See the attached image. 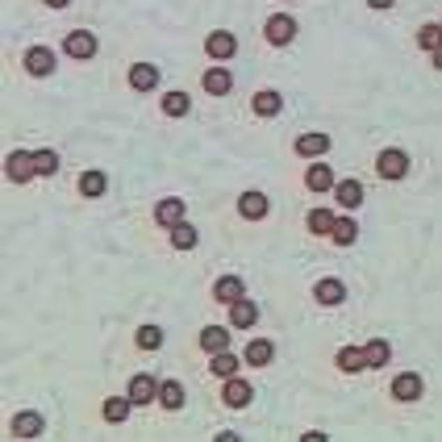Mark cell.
<instances>
[{
	"label": "cell",
	"instance_id": "6da1fadb",
	"mask_svg": "<svg viewBox=\"0 0 442 442\" xmlns=\"http://www.w3.org/2000/svg\"><path fill=\"white\" fill-rule=\"evenodd\" d=\"M4 175H8L13 184H25L29 175H38V159L25 155V150H13V155L4 159Z\"/></svg>",
	"mask_w": 442,
	"mask_h": 442
},
{
	"label": "cell",
	"instance_id": "7a4b0ae2",
	"mask_svg": "<svg viewBox=\"0 0 442 442\" xmlns=\"http://www.w3.org/2000/svg\"><path fill=\"white\" fill-rule=\"evenodd\" d=\"M263 33H267V42L288 46V42H292V33H297V21H292L288 13H276V17L267 21V29H263Z\"/></svg>",
	"mask_w": 442,
	"mask_h": 442
},
{
	"label": "cell",
	"instance_id": "3957f363",
	"mask_svg": "<svg viewBox=\"0 0 442 442\" xmlns=\"http://www.w3.org/2000/svg\"><path fill=\"white\" fill-rule=\"evenodd\" d=\"M376 171H380L384 180H401V175L409 171V155H405V150H384L380 163H376Z\"/></svg>",
	"mask_w": 442,
	"mask_h": 442
},
{
	"label": "cell",
	"instance_id": "277c9868",
	"mask_svg": "<svg viewBox=\"0 0 442 442\" xmlns=\"http://www.w3.org/2000/svg\"><path fill=\"white\" fill-rule=\"evenodd\" d=\"M63 50H67L71 58H92V54H96V38H92V33H84V29H75V33H67Z\"/></svg>",
	"mask_w": 442,
	"mask_h": 442
},
{
	"label": "cell",
	"instance_id": "5b68a950",
	"mask_svg": "<svg viewBox=\"0 0 442 442\" xmlns=\"http://www.w3.org/2000/svg\"><path fill=\"white\" fill-rule=\"evenodd\" d=\"M205 50H209V58H230V54L238 50V38H234V33H226V29H217V33H209Z\"/></svg>",
	"mask_w": 442,
	"mask_h": 442
},
{
	"label": "cell",
	"instance_id": "8992f818",
	"mask_svg": "<svg viewBox=\"0 0 442 442\" xmlns=\"http://www.w3.org/2000/svg\"><path fill=\"white\" fill-rule=\"evenodd\" d=\"M25 71H29V75H50V71H54V50L33 46V50L25 54Z\"/></svg>",
	"mask_w": 442,
	"mask_h": 442
},
{
	"label": "cell",
	"instance_id": "52a82bcc",
	"mask_svg": "<svg viewBox=\"0 0 442 442\" xmlns=\"http://www.w3.org/2000/svg\"><path fill=\"white\" fill-rule=\"evenodd\" d=\"M251 397H255V393H251V384H246V380H234V376L226 380V405H230V409H246V405H251Z\"/></svg>",
	"mask_w": 442,
	"mask_h": 442
},
{
	"label": "cell",
	"instance_id": "ba28073f",
	"mask_svg": "<svg viewBox=\"0 0 442 442\" xmlns=\"http://www.w3.org/2000/svg\"><path fill=\"white\" fill-rule=\"evenodd\" d=\"M238 213H242L246 221H259V217H267V196H263V192H246V196L238 200Z\"/></svg>",
	"mask_w": 442,
	"mask_h": 442
},
{
	"label": "cell",
	"instance_id": "9c48e42d",
	"mask_svg": "<svg viewBox=\"0 0 442 442\" xmlns=\"http://www.w3.org/2000/svg\"><path fill=\"white\" fill-rule=\"evenodd\" d=\"M393 397H397V401H418V397H422V380H418L413 372L397 376V380H393Z\"/></svg>",
	"mask_w": 442,
	"mask_h": 442
},
{
	"label": "cell",
	"instance_id": "30bf717a",
	"mask_svg": "<svg viewBox=\"0 0 442 442\" xmlns=\"http://www.w3.org/2000/svg\"><path fill=\"white\" fill-rule=\"evenodd\" d=\"M159 397V384L150 380V376H134L129 380V401L134 405H146V401H155Z\"/></svg>",
	"mask_w": 442,
	"mask_h": 442
},
{
	"label": "cell",
	"instance_id": "8fae6325",
	"mask_svg": "<svg viewBox=\"0 0 442 442\" xmlns=\"http://www.w3.org/2000/svg\"><path fill=\"white\" fill-rule=\"evenodd\" d=\"M230 84H234V79H230L226 67H209V71H205V92H209V96H226Z\"/></svg>",
	"mask_w": 442,
	"mask_h": 442
},
{
	"label": "cell",
	"instance_id": "7c38bea8",
	"mask_svg": "<svg viewBox=\"0 0 442 442\" xmlns=\"http://www.w3.org/2000/svg\"><path fill=\"white\" fill-rule=\"evenodd\" d=\"M213 297H217L221 305L242 301V280H238V276H221V280H217V288H213Z\"/></svg>",
	"mask_w": 442,
	"mask_h": 442
},
{
	"label": "cell",
	"instance_id": "4fadbf2b",
	"mask_svg": "<svg viewBox=\"0 0 442 442\" xmlns=\"http://www.w3.org/2000/svg\"><path fill=\"white\" fill-rule=\"evenodd\" d=\"M313 297H317V305H342L347 288H342V280H322V284L313 288Z\"/></svg>",
	"mask_w": 442,
	"mask_h": 442
},
{
	"label": "cell",
	"instance_id": "5bb4252c",
	"mask_svg": "<svg viewBox=\"0 0 442 442\" xmlns=\"http://www.w3.org/2000/svg\"><path fill=\"white\" fill-rule=\"evenodd\" d=\"M255 317H259V309H255L251 301H234V305H230V326H234V330L255 326Z\"/></svg>",
	"mask_w": 442,
	"mask_h": 442
},
{
	"label": "cell",
	"instance_id": "9a60e30c",
	"mask_svg": "<svg viewBox=\"0 0 442 442\" xmlns=\"http://www.w3.org/2000/svg\"><path fill=\"white\" fill-rule=\"evenodd\" d=\"M200 347H205L209 355H221V351L230 347V330H226V326H209V330L200 334Z\"/></svg>",
	"mask_w": 442,
	"mask_h": 442
},
{
	"label": "cell",
	"instance_id": "2e32d148",
	"mask_svg": "<svg viewBox=\"0 0 442 442\" xmlns=\"http://www.w3.org/2000/svg\"><path fill=\"white\" fill-rule=\"evenodd\" d=\"M42 434V418L38 413H17L13 418V439H38Z\"/></svg>",
	"mask_w": 442,
	"mask_h": 442
},
{
	"label": "cell",
	"instance_id": "e0dca14e",
	"mask_svg": "<svg viewBox=\"0 0 442 442\" xmlns=\"http://www.w3.org/2000/svg\"><path fill=\"white\" fill-rule=\"evenodd\" d=\"M129 84H134L138 92H150V88L159 84V67H150V63H138V67L129 71Z\"/></svg>",
	"mask_w": 442,
	"mask_h": 442
},
{
	"label": "cell",
	"instance_id": "ac0fdd59",
	"mask_svg": "<svg viewBox=\"0 0 442 442\" xmlns=\"http://www.w3.org/2000/svg\"><path fill=\"white\" fill-rule=\"evenodd\" d=\"M284 109V100H280V92H271V88H263V92H255V113L259 117H276Z\"/></svg>",
	"mask_w": 442,
	"mask_h": 442
},
{
	"label": "cell",
	"instance_id": "d6986e66",
	"mask_svg": "<svg viewBox=\"0 0 442 442\" xmlns=\"http://www.w3.org/2000/svg\"><path fill=\"white\" fill-rule=\"evenodd\" d=\"M326 150H330V138L326 134H301L297 138V155H305V159L309 155H326Z\"/></svg>",
	"mask_w": 442,
	"mask_h": 442
},
{
	"label": "cell",
	"instance_id": "ffe728a7",
	"mask_svg": "<svg viewBox=\"0 0 442 442\" xmlns=\"http://www.w3.org/2000/svg\"><path fill=\"white\" fill-rule=\"evenodd\" d=\"M155 217H159V226H180L184 221V200H159V209H155Z\"/></svg>",
	"mask_w": 442,
	"mask_h": 442
},
{
	"label": "cell",
	"instance_id": "44dd1931",
	"mask_svg": "<svg viewBox=\"0 0 442 442\" xmlns=\"http://www.w3.org/2000/svg\"><path fill=\"white\" fill-rule=\"evenodd\" d=\"M159 405H163V409H184V384L163 380V384H159Z\"/></svg>",
	"mask_w": 442,
	"mask_h": 442
},
{
	"label": "cell",
	"instance_id": "7402d4cb",
	"mask_svg": "<svg viewBox=\"0 0 442 442\" xmlns=\"http://www.w3.org/2000/svg\"><path fill=\"white\" fill-rule=\"evenodd\" d=\"M276 359V347L267 342V338H255L251 347H246V363H255V368H263V363H271Z\"/></svg>",
	"mask_w": 442,
	"mask_h": 442
},
{
	"label": "cell",
	"instance_id": "603a6c76",
	"mask_svg": "<svg viewBox=\"0 0 442 442\" xmlns=\"http://www.w3.org/2000/svg\"><path fill=\"white\" fill-rule=\"evenodd\" d=\"M334 192H338V200H342V209H359V205H363V188H359L355 180H342V184H338Z\"/></svg>",
	"mask_w": 442,
	"mask_h": 442
},
{
	"label": "cell",
	"instance_id": "cb8c5ba5",
	"mask_svg": "<svg viewBox=\"0 0 442 442\" xmlns=\"http://www.w3.org/2000/svg\"><path fill=\"white\" fill-rule=\"evenodd\" d=\"M104 188H109L104 171H84V180H79V192L84 196H104Z\"/></svg>",
	"mask_w": 442,
	"mask_h": 442
},
{
	"label": "cell",
	"instance_id": "d4e9b609",
	"mask_svg": "<svg viewBox=\"0 0 442 442\" xmlns=\"http://www.w3.org/2000/svg\"><path fill=\"white\" fill-rule=\"evenodd\" d=\"M338 368L355 376V372H363V368H368V359H363V351H355V347H342V351H338Z\"/></svg>",
	"mask_w": 442,
	"mask_h": 442
},
{
	"label": "cell",
	"instance_id": "484cf974",
	"mask_svg": "<svg viewBox=\"0 0 442 442\" xmlns=\"http://www.w3.org/2000/svg\"><path fill=\"white\" fill-rule=\"evenodd\" d=\"M305 184H309L313 192H326V188H334V171H330V167H309Z\"/></svg>",
	"mask_w": 442,
	"mask_h": 442
},
{
	"label": "cell",
	"instance_id": "4316f807",
	"mask_svg": "<svg viewBox=\"0 0 442 442\" xmlns=\"http://www.w3.org/2000/svg\"><path fill=\"white\" fill-rule=\"evenodd\" d=\"M330 238H334V242H338V246H351V242H355V238H359V226H355V221H347V217H342V221H334V230H330Z\"/></svg>",
	"mask_w": 442,
	"mask_h": 442
},
{
	"label": "cell",
	"instance_id": "83f0119b",
	"mask_svg": "<svg viewBox=\"0 0 442 442\" xmlns=\"http://www.w3.org/2000/svg\"><path fill=\"white\" fill-rule=\"evenodd\" d=\"M363 359H368V368H384V363H388V342L372 338V342L363 347Z\"/></svg>",
	"mask_w": 442,
	"mask_h": 442
},
{
	"label": "cell",
	"instance_id": "f1b7e54d",
	"mask_svg": "<svg viewBox=\"0 0 442 442\" xmlns=\"http://www.w3.org/2000/svg\"><path fill=\"white\" fill-rule=\"evenodd\" d=\"M129 405H134L129 397H125V401H121V397H109V401H104V422H125V418H129Z\"/></svg>",
	"mask_w": 442,
	"mask_h": 442
},
{
	"label": "cell",
	"instance_id": "f546056e",
	"mask_svg": "<svg viewBox=\"0 0 442 442\" xmlns=\"http://www.w3.org/2000/svg\"><path fill=\"white\" fill-rule=\"evenodd\" d=\"M334 221H338V217H334L330 209H313V213H309V230H313V234H330Z\"/></svg>",
	"mask_w": 442,
	"mask_h": 442
},
{
	"label": "cell",
	"instance_id": "4dcf8cb0",
	"mask_svg": "<svg viewBox=\"0 0 442 442\" xmlns=\"http://www.w3.org/2000/svg\"><path fill=\"white\" fill-rule=\"evenodd\" d=\"M163 113H167V117H184V113H188V96H184V92H167V96H163Z\"/></svg>",
	"mask_w": 442,
	"mask_h": 442
},
{
	"label": "cell",
	"instance_id": "1f68e13d",
	"mask_svg": "<svg viewBox=\"0 0 442 442\" xmlns=\"http://www.w3.org/2000/svg\"><path fill=\"white\" fill-rule=\"evenodd\" d=\"M171 242H175L180 251H188V246H196V230H192L188 221H180V226H171Z\"/></svg>",
	"mask_w": 442,
	"mask_h": 442
},
{
	"label": "cell",
	"instance_id": "d6a6232c",
	"mask_svg": "<svg viewBox=\"0 0 442 442\" xmlns=\"http://www.w3.org/2000/svg\"><path fill=\"white\" fill-rule=\"evenodd\" d=\"M138 347H142V351L163 347V330H159V326H142V330H138Z\"/></svg>",
	"mask_w": 442,
	"mask_h": 442
},
{
	"label": "cell",
	"instance_id": "836d02e7",
	"mask_svg": "<svg viewBox=\"0 0 442 442\" xmlns=\"http://www.w3.org/2000/svg\"><path fill=\"white\" fill-rule=\"evenodd\" d=\"M418 42H422L426 50H439L442 46V25H422V29H418Z\"/></svg>",
	"mask_w": 442,
	"mask_h": 442
},
{
	"label": "cell",
	"instance_id": "e575fe53",
	"mask_svg": "<svg viewBox=\"0 0 442 442\" xmlns=\"http://www.w3.org/2000/svg\"><path fill=\"white\" fill-rule=\"evenodd\" d=\"M33 159H38V175H54L58 171V155L54 150H38Z\"/></svg>",
	"mask_w": 442,
	"mask_h": 442
},
{
	"label": "cell",
	"instance_id": "d590c367",
	"mask_svg": "<svg viewBox=\"0 0 442 442\" xmlns=\"http://www.w3.org/2000/svg\"><path fill=\"white\" fill-rule=\"evenodd\" d=\"M213 372H217V376H226V380H230V376H234V372H238V359H234V355H230V351H221V355H217V359H213Z\"/></svg>",
	"mask_w": 442,
	"mask_h": 442
},
{
	"label": "cell",
	"instance_id": "8d00e7d4",
	"mask_svg": "<svg viewBox=\"0 0 442 442\" xmlns=\"http://www.w3.org/2000/svg\"><path fill=\"white\" fill-rule=\"evenodd\" d=\"M368 4H372V8H393L397 0H368Z\"/></svg>",
	"mask_w": 442,
	"mask_h": 442
},
{
	"label": "cell",
	"instance_id": "74e56055",
	"mask_svg": "<svg viewBox=\"0 0 442 442\" xmlns=\"http://www.w3.org/2000/svg\"><path fill=\"white\" fill-rule=\"evenodd\" d=\"M434 67H442V46L434 50Z\"/></svg>",
	"mask_w": 442,
	"mask_h": 442
},
{
	"label": "cell",
	"instance_id": "f35d334b",
	"mask_svg": "<svg viewBox=\"0 0 442 442\" xmlns=\"http://www.w3.org/2000/svg\"><path fill=\"white\" fill-rule=\"evenodd\" d=\"M46 4H50V8H63V4H67V0H46Z\"/></svg>",
	"mask_w": 442,
	"mask_h": 442
}]
</instances>
